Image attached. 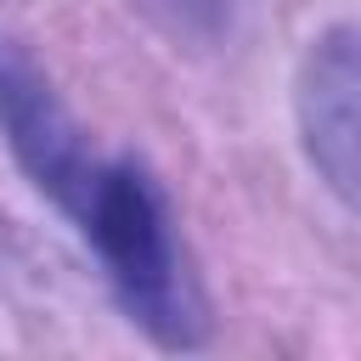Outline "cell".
Listing matches in <instances>:
<instances>
[{
	"mask_svg": "<svg viewBox=\"0 0 361 361\" xmlns=\"http://www.w3.org/2000/svg\"><path fill=\"white\" fill-rule=\"evenodd\" d=\"M68 220L90 243L124 316L158 350H197L209 338V310L186 265L175 209L141 158H102Z\"/></svg>",
	"mask_w": 361,
	"mask_h": 361,
	"instance_id": "1",
	"label": "cell"
},
{
	"mask_svg": "<svg viewBox=\"0 0 361 361\" xmlns=\"http://www.w3.org/2000/svg\"><path fill=\"white\" fill-rule=\"evenodd\" d=\"M355 96H361V56H355V28L333 23L322 28L293 73V124L305 141V158L316 180L350 209L355 203Z\"/></svg>",
	"mask_w": 361,
	"mask_h": 361,
	"instance_id": "3",
	"label": "cell"
},
{
	"mask_svg": "<svg viewBox=\"0 0 361 361\" xmlns=\"http://www.w3.org/2000/svg\"><path fill=\"white\" fill-rule=\"evenodd\" d=\"M164 28H175V34H192V39H214L220 34V23H226V11H231V0H141Z\"/></svg>",
	"mask_w": 361,
	"mask_h": 361,
	"instance_id": "4",
	"label": "cell"
},
{
	"mask_svg": "<svg viewBox=\"0 0 361 361\" xmlns=\"http://www.w3.org/2000/svg\"><path fill=\"white\" fill-rule=\"evenodd\" d=\"M0 141H6L11 164L28 175V186L45 203H56L62 214L79 203L90 169L102 164V152L90 147L73 107L56 96L45 68L11 34H0Z\"/></svg>",
	"mask_w": 361,
	"mask_h": 361,
	"instance_id": "2",
	"label": "cell"
}]
</instances>
